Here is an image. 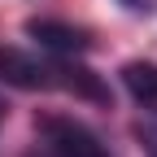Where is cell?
Returning a JSON list of instances; mask_svg holds the SVG:
<instances>
[{
  "label": "cell",
  "mask_w": 157,
  "mask_h": 157,
  "mask_svg": "<svg viewBox=\"0 0 157 157\" xmlns=\"http://www.w3.org/2000/svg\"><path fill=\"white\" fill-rule=\"evenodd\" d=\"M118 5H122V9H131V13H148V9H153L148 0H118Z\"/></svg>",
  "instance_id": "6"
},
{
  "label": "cell",
  "mask_w": 157,
  "mask_h": 157,
  "mask_svg": "<svg viewBox=\"0 0 157 157\" xmlns=\"http://www.w3.org/2000/svg\"><path fill=\"white\" fill-rule=\"evenodd\" d=\"M52 87H66L74 96H83V101H92V105H109V87L101 83V74L78 66L74 57H57L52 61Z\"/></svg>",
  "instance_id": "3"
},
{
  "label": "cell",
  "mask_w": 157,
  "mask_h": 157,
  "mask_svg": "<svg viewBox=\"0 0 157 157\" xmlns=\"http://www.w3.org/2000/svg\"><path fill=\"white\" fill-rule=\"evenodd\" d=\"M0 78L13 83V87L39 92V87H52V66L35 61V57L17 52V48H0Z\"/></svg>",
  "instance_id": "4"
},
{
  "label": "cell",
  "mask_w": 157,
  "mask_h": 157,
  "mask_svg": "<svg viewBox=\"0 0 157 157\" xmlns=\"http://www.w3.org/2000/svg\"><path fill=\"white\" fill-rule=\"evenodd\" d=\"M26 35L35 39L39 48H48L57 57H74V52H87L92 48V35L83 26H70V22H57V17H31Z\"/></svg>",
  "instance_id": "2"
},
{
  "label": "cell",
  "mask_w": 157,
  "mask_h": 157,
  "mask_svg": "<svg viewBox=\"0 0 157 157\" xmlns=\"http://www.w3.org/2000/svg\"><path fill=\"white\" fill-rule=\"evenodd\" d=\"M122 83H127V92H131L135 105L157 109V66L153 61H127L122 66Z\"/></svg>",
  "instance_id": "5"
},
{
  "label": "cell",
  "mask_w": 157,
  "mask_h": 157,
  "mask_svg": "<svg viewBox=\"0 0 157 157\" xmlns=\"http://www.w3.org/2000/svg\"><path fill=\"white\" fill-rule=\"evenodd\" d=\"M0 118H5V109H0Z\"/></svg>",
  "instance_id": "7"
},
{
  "label": "cell",
  "mask_w": 157,
  "mask_h": 157,
  "mask_svg": "<svg viewBox=\"0 0 157 157\" xmlns=\"http://www.w3.org/2000/svg\"><path fill=\"white\" fill-rule=\"evenodd\" d=\"M26 157H109V153L83 122L61 118V113H44L35 122V144L26 148Z\"/></svg>",
  "instance_id": "1"
}]
</instances>
